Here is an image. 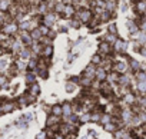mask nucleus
Wrapping results in <instances>:
<instances>
[{
    "instance_id": "obj_1",
    "label": "nucleus",
    "mask_w": 146,
    "mask_h": 139,
    "mask_svg": "<svg viewBox=\"0 0 146 139\" xmlns=\"http://www.w3.org/2000/svg\"><path fill=\"white\" fill-rule=\"evenodd\" d=\"M19 30H20L19 29V23H16L15 20H9L3 26H0V32H3L7 36H15Z\"/></svg>"
},
{
    "instance_id": "obj_2",
    "label": "nucleus",
    "mask_w": 146,
    "mask_h": 139,
    "mask_svg": "<svg viewBox=\"0 0 146 139\" xmlns=\"http://www.w3.org/2000/svg\"><path fill=\"white\" fill-rule=\"evenodd\" d=\"M0 109H2L3 115L5 113H10L16 109V103L15 102H10V100H3V102H0Z\"/></svg>"
},
{
    "instance_id": "obj_3",
    "label": "nucleus",
    "mask_w": 146,
    "mask_h": 139,
    "mask_svg": "<svg viewBox=\"0 0 146 139\" xmlns=\"http://www.w3.org/2000/svg\"><path fill=\"white\" fill-rule=\"evenodd\" d=\"M78 17H79V20H80L82 23H89L90 19H92V12L88 10V9H82V10L79 12Z\"/></svg>"
},
{
    "instance_id": "obj_4",
    "label": "nucleus",
    "mask_w": 146,
    "mask_h": 139,
    "mask_svg": "<svg viewBox=\"0 0 146 139\" xmlns=\"http://www.w3.org/2000/svg\"><path fill=\"white\" fill-rule=\"evenodd\" d=\"M54 22H56V16L53 13H44V16H43V25L52 27L54 25Z\"/></svg>"
},
{
    "instance_id": "obj_5",
    "label": "nucleus",
    "mask_w": 146,
    "mask_h": 139,
    "mask_svg": "<svg viewBox=\"0 0 146 139\" xmlns=\"http://www.w3.org/2000/svg\"><path fill=\"white\" fill-rule=\"evenodd\" d=\"M110 52H112L110 43H108L106 40H105V42H102V43L99 45V53H100V55H109Z\"/></svg>"
},
{
    "instance_id": "obj_6",
    "label": "nucleus",
    "mask_w": 146,
    "mask_h": 139,
    "mask_svg": "<svg viewBox=\"0 0 146 139\" xmlns=\"http://www.w3.org/2000/svg\"><path fill=\"white\" fill-rule=\"evenodd\" d=\"M126 43L123 42V40H120V39H116V42H115V45H113V49L116 50V52H125L126 50Z\"/></svg>"
},
{
    "instance_id": "obj_7",
    "label": "nucleus",
    "mask_w": 146,
    "mask_h": 139,
    "mask_svg": "<svg viewBox=\"0 0 146 139\" xmlns=\"http://www.w3.org/2000/svg\"><path fill=\"white\" fill-rule=\"evenodd\" d=\"M63 13H64L63 16H64V17H67V19H69V17H73V16H75V7H73V6L69 3V5H66V6H64Z\"/></svg>"
},
{
    "instance_id": "obj_8",
    "label": "nucleus",
    "mask_w": 146,
    "mask_h": 139,
    "mask_svg": "<svg viewBox=\"0 0 146 139\" xmlns=\"http://www.w3.org/2000/svg\"><path fill=\"white\" fill-rule=\"evenodd\" d=\"M10 7H12L10 0H2L0 2V12H9Z\"/></svg>"
},
{
    "instance_id": "obj_9",
    "label": "nucleus",
    "mask_w": 146,
    "mask_h": 139,
    "mask_svg": "<svg viewBox=\"0 0 146 139\" xmlns=\"http://www.w3.org/2000/svg\"><path fill=\"white\" fill-rule=\"evenodd\" d=\"M27 93H30V95H33V96H37V95L40 93V86H39L36 82L32 83V85H30V89H29Z\"/></svg>"
},
{
    "instance_id": "obj_10",
    "label": "nucleus",
    "mask_w": 146,
    "mask_h": 139,
    "mask_svg": "<svg viewBox=\"0 0 146 139\" xmlns=\"http://www.w3.org/2000/svg\"><path fill=\"white\" fill-rule=\"evenodd\" d=\"M95 76L99 79V80H105L106 78H108V75H106V70L105 69H96V73H95Z\"/></svg>"
},
{
    "instance_id": "obj_11",
    "label": "nucleus",
    "mask_w": 146,
    "mask_h": 139,
    "mask_svg": "<svg viewBox=\"0 0 146 139\" xmlns=\"http://www.w3.org/2000/svg\"><path fill=\"white\" fill-rule=\"evenodd\" d=\"M115 70H116V72H119V73L126 72V65H125L123 62H117V63L115 65Z\"/></svg>"
},
{
    "instance_id": "obj_12",
    "label": "nucleus",
    "mask_w": 146,
    "mask_h": 139,
    "mask_svg": "<svg viewBox=\"0 0 146 139\" xmlns=\"http://www.w3.org/2000/svg\"><path fill=\"white\" fill-rule=\"evenodd\" d=\"M136 10L139 13H146V2H137L136 3Z\"/></svg>"
},
{
    "instance_id": "obj_13",
    "label": "nucleus",
    "mask_w": 146,
    "mask_h": 139,
    "mask_svg": "<svg viewBox=\"0 0 146 139\" xmlns=\"http://www.w3.org/2000/svg\"><path fill=\"white\" fill-rule=\"evenodd\" d=\"M52 112H53L54 116H60V115H63V108L59 106V105H54L53 109H52Z\"/></svg>"
},
{
    "instance_id": "obj_14",
    "label": "nucleus",
    "mask_w": 146,
    "mask_h": 139,
    "mask_svg": "<svg viewBox=\"0 0 146 139\" xmlns=\"http://www.w3.org/2000/svg\"><path fill=\"white\" fill-rule=\"evenodd\" d=\"M137 90L140 93H146V80H139L137 82Z\"/></svg>"
},
{
    "instance_id": "obj_15",
    "label": "nucleus",
    "mask_w": 146,
    "mask_h": 139,
    "mask_svg": "<svg viewBox=\"0 0 146 139\" xmlns=\"http://www.w3.org/2000/svg\"><path fill=\"white\" fill-rule=\"evenodd\" d=\"M62 108H63V115H66V116H72V106H70L69 103L63 105Z\"/></svg>"
},
{
    "instance_id": "obj_16",
    "label": "nucleus",
    "mask_w": 146,
    "mask_h": 139,
    "mask_svg": "<svg viewBox=\"0 0 146 139\" xmlns=\"http://www.w3.org/2000/svg\"><path fill=\"white\" fill-rule=\"evenodd\" d=\"M130 67L133 69L135 72H139V70H140V63L136 62V60H132V62H130Z\"/></svg>"
},
{
    "instance_id": "obj_17",
    "label": "nucleus",
    "mask_w": 146,
    "mask_h": 139,
    "mask_svg": "<svg viewBox=\"0 0 146 139\" xmlns=\"http://www.w3.org/2000/svg\"><path fill=\"white\" fill-rule=\"evenodd\" d=\"M125 95H126V96H125L123 100H125L126 103H133V102H135V96H133L132 93H125Z\"/></svg>"
},
{
    "instance_id": "obj_18",
    "label": "nucleus",
    "mask_w": 146,
    "mask_h": 139,
    "mask_svg": "<svg viewBox=\"0 0 146 139\" xmlns=\"http://www.w3.org/2000/svg\"><path fill=\"white\" fill-rule=\"evenodd\" d=\"M122 118H123L125 122H129V120L132 119V113H130V110H125V112L122 113Z\"/></svg>"
},
{
    "instance_id": "obj_19",
    "label": "nucleus",
    "mask_w": 146,
    "mask_h": 139,
    "mask_svg": "<svg viewBox=\"0 0 146 139\" xmlns=\"http://www.w3.org/2000/svg\"><path fill=\"white\" fill-rule=\"evenodd\" d=\"M56 122H57V116L53 115V116H49L47 118V122L46 123H47V126H53V123H56Z\"/></svg>"
},
{
    "instance_id": "obj_20",
    "label": "nucleus",
    "mask_w": 146,
    "mask_h": 139,
    "mask_svg": "<svg viewBox=\"0 0 146 139\" xmlns=\"http://www.w3.org/2000/svg\"><path fill=\"white\" fill-rule=\"evenodd\" d=\"M26 82H27V83H30V85H32V83H35V75H33V73H30V72H29V73H26Z\"/></svg>"
},
{
    "instance_id": "obj_21",
    "label": "nucleus",
    "mask_w": 146,
    "mask_h": 139,
    "mask_svg": "<svg viewBox=\"0 0 146 139\" xmlns=\"http://www.w3.org/2000/svg\"><path fill=\"white\" fill-rule=\"evenodd\" d=\"M6 83H7V76L6 75H0V88L6 86Z\"/></svg>"
},
{
    "instance_id": "obj_22",
    "label": "nucleus",
    "mask_w": 146,
    "mask_h": 139,
    "mask_svg": "<svg viewBox=\"0 0 146 139\" xmlns=\"http://www.w3.org/2000/svg\"><path fill=\"white\" fill-rule=\"evenodd\" d=\"M136 78H137V80H146V72H137L136 73Z\"/></svg>"
},
{
    "instance_id": "obj_23",
    "label": "nucleus",
    "mask_w": 146,
    "mask_h": 139,
    "mask_svg": "<svg viewBox=\"0 0 146 139\" xmlns=\"http://www.w3.org/2000/svg\"><path fill=\"white\" fill-rule=\"evenodd\" d=\"M100 62H102V59H100L99 55H95V56L92 57V63H93V65H98V63H100Z\"/></svg>"
},
{
    "instance_id": "obj_24",
    "label": "nucleus",
    "mask_w": 146,
    "mask_h": 139,
    "mask_svg": "<svg viewBox=\"0 0 146 139\" xmlns=\"http://www.w3.org/2000/svg\"><path fill=\"white\" fill-rule=\"evenodd\" d=\"M115 128H116V126H115L113 123H106V125H105V129H106L108 132H113Z\"/></svg>"
},
{
    "instance_id": "obj_25",
    "label": "nucleus",
    "mask_w": 146,
    "mask_h": 139,
    "mask_svg": "<svg viewBox=\"0 0 146 139\" xmlns=\"http://www.w3.org/2000/svg\"><path fill=\"white\" fill-rule=\"evenodd\" d=\"M109 32H110L112 35H116V33H117V30H116V26H115V25H109Z\"/></svg>"
},
{
    "instance_id": "obj_26",
    "label": "nucleus",
    "mask_w": 146,
    "mask_h": 139,
    "mask_svg": "<svg viewBox=\"0 0 146 139\" xmlns=\"http://www.w3.org/2000/svg\"><path fill=\"white\" fill-rule=\"evenodd\" d=\"M100 120L106 125V123H109V120H110V116L109 115H103V118H100Z\"/></svg>"
},
{
    "instance_id": "obj_27",
    "label": "nucleus",
    "mask_w": 146,
    "mask_h": 139,
    "mask_svg": "<svg viewBox=\"0 0 146 139\" xmlns=\"http://www.w3.org/2000/svg\"><path fill=\"white\" fill-rule=\"evenodd\" d=\"M36 139H47V133H46V132H40V133L36 136Z\"/></svg>"
},
{
    "instance_id": "obj_28",
    "label": "nucleus",
    "mask_w": 146,
    "mask_h": 139,
    "mask_svg": "<svg viewBox=\"0 0 146 139\" xmlns=\"http://www.w3.org/2000/svg\"><path fill=\"white\" fill-rule=\"evenodd\" d=\"M73 89H75V86H73L72 83H67V85H66V90H67V92H72Z\"/></svg>"
},
{
    "instance_id": "obj_29",
    "label": "nucleus",
    "mask_w": 146,
    "mask_h": 139,
    "mask_svg": "<svg viewBox=\"0 0 146 139\" xmlns=\"http://www.w3.org/2000/svg\"><path fill=\"white\" fill-rule=\"evenodd\" d=\"M90 119V115H83L82 116V122H86V120H89Z\"/></svg>"
},
{
    "instance_id": "obj_30",
    "label": "nucleus",
    "mask_w": 146,
    "mask_h": 139,
    "mask_svg": "<svg viewBox=\"0 0 146 139\" xmlns=\"http://www.w3.org/2000/svg\"><path fill=\"white\" fill-rule=\"evenodd\" d=\"M142 30H146V22L142 23Z\"/></svg>"
},
{
    "instance_id": "obj_31",
    "label": "nucleus",
    "mask_w": 146,
    "mask_h": 139,
    "mask_svg": "<svg viewBox=\"0 0 146 139\" xmlns=\"http://www.w3.org/2000/svg\"><path fill=\"white\" fill-rule=\"evenodd\" d=\"M145 112H146V106H145Z\"/></svg>"
},
{
    "instance_id": "obj_32",
    "label": "nucleus",
    "mask_w": 146,
    "mask_h": 139,
    "mask_svg": "<svg viewBox=\"0 0 146 139\" xmlns=\"http://www.w3.org/2000/svg\"><path fill=\"white\" fill-rule=\"evenodd\" d=\"M0 75H2V72H0Z\"/></svg>"
},
{
    "instance_id": "obj_33",
    "label": "nucleus",
    "mask_w": 146,
    "mask_h": 139,
    "mask_svg": "<svg viewBox=\"0 0 146 139\" xmlns=\"http://www.w3.org/2000/svg\"><path fill=\"white\" fill-rule=\"evenodd\" d=\"M0 2H2V0H0Z\"/></svg>"
}]
</instances>
